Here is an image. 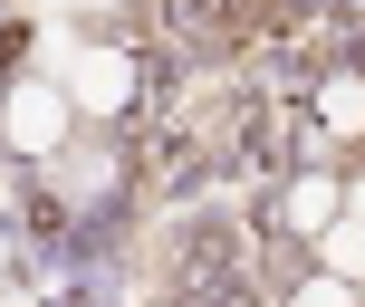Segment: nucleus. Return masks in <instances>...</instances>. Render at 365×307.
Returning <instances> with one entry per match:
<instances>
[{"label": "nucleus", "instance_id": "39448f33", "mask_svg": "<svg viewBox=\"0 0 365 307\" xmlns=\"http://www.w3.org/2000/svg\"><path fill=\"white\" fill-rule=\"evenodd\" d=\"M317 106H327L336 135H356V125H365V77H327V96H317Z\"/></svg>", "mask_w": 365, "mask_h": 307}, {"label": "nucleus", "instance_id": "7ed1b4c3", "mask_svg": "<svg viewBox=\"0 0 365 307\" xmlns=\"http://www.w3.org/2000/svg\"><path fill=\"white\" fill-rule=\"evenodd\" d=\"M327 221H346V192H336V182L327 173H308V182H298V192H289V231H327Z\"/></svg>", "mask_w": 365, "mask_h": 307}, {"label": "nucleus", "instance_id": "20e7f679", "mask_svg": "<svg viewBox=\"0 0 365 307\" xmlns=\"http://www.w3.org/2000/svg\"><path fill=\"white\" fill-rule=\"evenodd\" d=\"M317 240H327V279H346V288H356V279H365V221H327Z\"/></svg>", "mask_w": 365, "mask_h": 307}, {"label": "nucleus", "instance_id": "423d86ee", "mask_svg": "<svg viewBox=\"0 0 365 307\" xmlns=\"http://www.w3.org/2000/svg\"><path fill=\"white\" fill-rule=\"evenodd\" d=\"M289 307H356V288H346V279H298Z\"/></svg>", "mask_w": 365, "mask_h": 307}, {"label": "nucleus", "instance_id": "f03ea898", "mask_svg": "<svg viewBox=\"0 0 365 307\" xmlns=\"http://www.w3.org/2000/svg\"><path fill=\"white\" fill-rule=\"evenodd\" d=\"M125 96H135V68H125V58H115V48H87V58H77V106L115 115V106H125Z\"/></svg>", "mask_w": 365, "mask_h": 307}, {"label": "nucleus", "instance_id": "f257e3e1", "mask_svg": "<svg viewBox=\"0 0 365 307\" xmlns=\"http://www.w3.org/2000/svg\"><path fill=\"white\" fill-rule=\"evenodd\" d=\"M58 135H68V96L58 87H10V106H0V154H58Z\"/></svg>", "mask_w": 365, "mask_h": 307}, {"label": "nucleus", "instance_id": "0eeeda50", "mask_svg": "<svg viewBox=\"0 0 365 307\" xmlns=\"http://www.w3.org/2000/svg\"><path fill=\"white\" fill-rule=\"evenodd\" d=\"M356 221H365V182H356Z\"/></svg>", "mask_w": 365, "mask_h": 307}]
</instances>
